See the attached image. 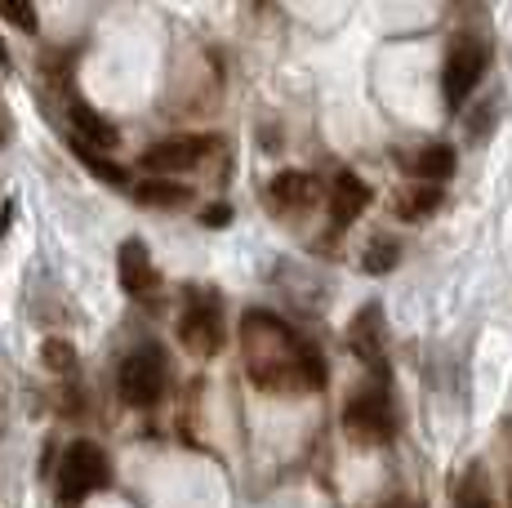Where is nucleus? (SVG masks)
<instances>
[{
  "instance_id": "nucleus-11",
  "label": "nucleus",
  "mask_w": 512,
  "mask_h": 508,
  "mask_svg": "<svg viewBox=\"0 0 512 508\" xmlns=\"http://www.w3.org/2000/svg\"><path fill=\"white\" fill-rule=\"evenodd\" d=\"M352 348H357V357L366 361L374 375H388V366H383V321H379V304L361 308V317L352 321Z\"/></svg>"
},
{
  "instance_id": "nucleus-18",
  "label": "nucleus",
  "mask_w": 512,
  "mask_h": 508,
  "mask_svg": "<svg viewBox=\"0 0 512 508\" xmlns=\"http://www.w3.org/2000/svg\"><path fill=\"white\" fill-rule=\"evenodd\" d=\"M41 353H45V366L58 370V375H72L76 370V348L67 344V339H45Z\"/></svg>"
},
{
  "instance_id": "nucleus-23",
  "label": "nucleus",
  "mask_w": 512,
  "mask_h": 508,
  "mask_svg": "<svg viewBox=\"0 0 512 508\" xmlns=\"http://www.w3.org/2000/svg\"><path fill=\"white\" fill-rule=\"evenodd\" d=\"M388 508H419V504H388Z\"/></svg>"
},
{
  "instance_id": "nucleus-14",
  "label": "nucleus",
  "mask_w": 512,
  "mask_h": 508,
  "mask_svg": "<svg viewBox=\"0 0 512 508\" xmlns=\"http://www.w3.org/2000/svg\"><path fill=\"white\" fill-rule=\"evenodd\" d=\"M437 205H441V188H432V183H410L397 197V214L406 223H419V219H428Z\"/></svg>"
},
{
  "instance_id": "nucleus-6",
  "label": "nucleus",
  "mask_w": 512,
  "mask_h": 508,
  "mask_svg": "<svg viewBox=\"0 0 512 508\" xmlns=\"http://www.w3.org/2000/svg\"><path fill=\"white\" fill-rule=\"evenodd\" d=\"M486 63H490V45L481 41V36H464V41L450 45L446 67H441V94H446L450 112H459V107L472 99V90H477L481 76H486Z\"/></svg>"
},
{
  "instance_id": "nucleus-10",
  "label": "nucleus",
  "mask_w": 512,
  "mask_h": 508,
  "mask_svg": "<svg viewBox=\"0 0 512 508\" xmlns=\"http://www.w3.org/2000/svg\"><path fill=\"white\" fill-rule=\"evenodd\" d=\"M370 183L361 179V174H352V170H343V174H334V183H330V223L334 228H352V223L366 214V205H370Z\"/></svg>"
},
{
  "instance_id": "nucleus-9",
  "label": "nucleus",
  "mask_w": 512,
  "mask_h": 508,
  "mask_svg": "<svg viewBox=\"0 0 512 508\" xmlns=\"http://www.w3.org/2000/svg\"><path fill=\"white\" fill-rule=\"evenodd\" d=\"M268 201L277 205L281 214L312 210V205L321 201V183H317V174H308V170H281V174H272V183H268Z\"/></svg>"
},
{
  "instance_id": "nucleus-20",
  "label": "nucleus",
  "mask_w": 512,
  "mask_h": 508,
  "mask_svg": "<svg viewBox=\"0 0 512 508\" xmlns=\"http://www.w3.org/2000/svg\"><path fill=\"white\" fill-rule=\"evenodd\" d=\"M201 223H210V228H228V223H232V210H228V205H210V210L201 214Z\"/></svg>"
},
{
  "instance_id": "nucleus-1",
  "label": "nucleus",
  "mask_w": 512,
  "mask_h": 508,
  "mask_svg": "<svg viewBox=\"0 0 512 508\" xmlns=\"http://www.w3.org/2000/svg\"><path fill=\"white\" fill-rule=\"evenodd\" d=\"M241 357L245 375L272 397H299L326 384V361L321 348L308 344L290 321H281L277 312H245L241 317Z\"/></svg>"
},
{
  "instance_id": "nucleus-3",
  "label": "nucleus",
  "mask_w": 512,
  "mask_h": 508,
  "mask_svg": "<svg viewBox=\"0 0 512 508\" xmlns=\"http://www.w3.org/2000/svg\"><path fill=\"white\" fill-rule=\"evenodd\" d=\"M179 339L192 357L214 361L223 353V339H228V321H223V299L214 290L187 286L183 312H179Z\"/></svg>"
},
{
  "instance_id": "nucleus-21",
  "label": "nucleus",
  "mask_w": 512,
  "mask_h": 508,
  "mask_svg": "<svg viewBox=\"0 0 512 508\" xmlns=\"http://www.w3.org/2000/svg\"><path fill=\"white\" fill-rule=\"evenodd\" d=\"M0 63H9V50H5V41H0Z\"/></svg>"
},
{
  "instance_id": "nucleus-5",
  "label": "nucleus",
  "mask_w": 512,
  "mask_h": 508,
  "mask_svg": "<svg viewBox=\"0 0 512 508\" xmlns=\"http://www.w3.org/2000/svg\"><path fill=\"white\" fill-rule=\"evenodd\" d=\"M121 397L139 410H152L156 402L165 397V384H170V361H165V348L161 344H139L130 357L121 361Z\"/></svg>"
},
{
  "instance_id": "nucleus-19",
  "label": "nucleus",
  "mask_w": 512,
  "mask_h": 508,
  "mask_svg": "<svg viewBox=\"0 0 512 508\" xmlns=\"http://www.w3.org/2000/svg\"><path fill=\"white\" fill-rule=\"evenodd\" d=\"M0 14H5V18H9V23L27 27V32H32V27H36V9H23V5H9V9H0Z\"/></svg>"
},
{
  "instance_id": "nucleus-2",
  "label": "nucleus",
  "mask_w": 512,
  "mask_h": 508,
  "mask_svg": "<svg viewBox=\"0 0 512 508\" xmlns=\"http://www.w3.org/2000/svg\"><path fill=\"white\" fill-rule=\"evenodd\" d=\"M103 486H112V459H107V451L90 442V437L72 442L63 459H58V482H54L58 508H81Z\"/></svg>"
},
{
  "instance_id": "nucleus-15",
  "label": "nucleus",
  "mask_w": 512,
  "mask_h": 508,
  "mask_svg": "<svg viewBox=\"0 0 512 508\" xmlns=\"http://www.w3.org/2000/svg\"><path fill=\"white\" fill-rule=\"evenodd\" d=\"M134 197H139L143 205H165V210H170V205L192 201V188H187V183H170V179H147V183L134 188Z\"/></svg>"
},
{
  "instance_id": "nucleus-17",
  "label": "nucleus",
  "mask_w": 512,
  "mask_h": 508,
  "mask_svg": "<svg viewBox=\"0 0 512 508\" xmlns=\"http://www.w3.org/2000/svg\"><path fill=\"white\" fill-rule=\"evenodd\" d=\"M401 263V246L392 237H374L366 246V259H361V268L370 272V277H383V272H392Z\"/></svg>"
},
{
  "instance_id": "nucleus-13",
  "label": "nucleus",
  "mask_w": 512,
  "mask_h": 508,
  "mask_svg": "<svg viewBox=\"0 0 512 508\" xmlns=\"http://www.w3.org/2000/svg\"><path fill=\"white\" fill-rule=\"evenodd\" d=\"M67 112H72L76 130H81V139H76V143H98V148H116V130H112V125H107L98 112H90V107H85L81 99H72V107H67Z\"/></svg>"
},
{
  "instance_id": "nucleus-8",
  "label": "nucleus",
  "mask_w": 512,
  "mask_h": 508,
  "mask_svg": "<svg viewBox=\"0 0 512 508\" xmlns=\"http://www.w3.org/2000/svg\"><path fill=\"white\" fill-rule=\"evenodd\" d=\"M116 277H121V290L125 295H152L161 286V272L152 263V250L143 246L139 237H130L116 254Z\"/></svg>"
},
{
  "instance_id": "nucleus-12",
  "label": "nucleus",
  "mask_w": 512,
  "mask_h": 508,
  "mask_svg": "<svg viewBox=\"0 0 512 508\" xmlns=\"http://www.w3.org/2000/svg\"><path fill=\"white\" fill-rule=\"evenodd\" d=\"M410 170H415V183L441 188V183L455 174V148H450V143H428V148L410 161Z\"/></svg>"
},
{
  "instance_id": "nucleus-22",
  "label": "nucleus",
  "mask_w": 512,
  "mask_h": 508,
  "mask_svg": "<svg viewBox=\"0 0 512 508\" xmlns=\"http://www.w3.org/2000/svg\"><path fill=\"white\" fill-rule=\"evenodd\" d=\"M5 134H9V130H5V121H0V148H5Z\"/></svg>"
},
{
  "instance_id": "nucleus-16",
  "label": "nucleus",
  "mask_w": 512,
  "mask_h": 508,
  "mask_svg": "<svg viewBox=\"0 0 512 508\" xmlns=\"http://www.w3.org/2000/svg\"><path fill=\"white\" fill-rule=\"evenodd\" d=\"M455 504L459 508H495V495H490V482L481 468H468L455 486Z\"/></svg>"
},
{
  "instance_id": "nucleus-7",
  "label": "nucleus",
  "mask_w": 512,
  "mask_h": 508,
  "mask_svg": "<svg viewBox=\"0 0 512 508\" xmlns=\"http://www.w3.org/2000/svg\"><path fill=\"white\" fill-rule=\"evenodd\" d=\"M214 143L219 139H205V134H170V139L152 143V148L143 152V170L161 174V179H170V174H187L214 152Z\"/></svg>"
},
{
  "instance_id": "nucleus-4",
  "label": "nucleus",
  "mask_w": 512,
  "mask_h": 508,
  "mask_svg": "<svg viewBox=\"0 0 512 508\" xmlns=\"http://www.w3.org/2000/svg\"><path fill=\"white\" fill-rule=\"evenodd\" d=\"M343 428L357 437L361 446H388L397 437V410L383 384H366L348 397L343 406Z\"/></svg>"
}]
</instances>
